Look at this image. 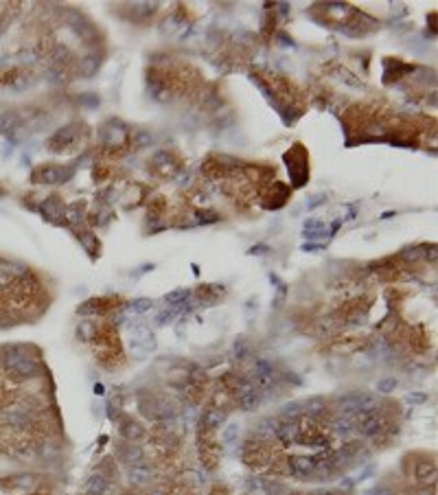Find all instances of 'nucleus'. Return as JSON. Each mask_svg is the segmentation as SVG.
Here are the masks:
<instances>
[{
  "instance_id": "a211bd4d",
  "label": "nucleus",
  "mask_w": 438,
  "mask_h": 495,
  "mask_svg": "<svg viewBox=\"0 0 438 495\" xmlns=\"http://www.w3.org/2000/svg\"><path fill=\"white\" fill-rule=\"evenodd\" d=\"M149 478H151V471L147 467H132V471H129V480L134 484H145L149 482Z\"/></svg>"
},
{
  "instance_id": "20e7f679",
  "label": "nucleus",
  "mask_w": 438,
  "mask_h": 495,
  "mask_svg": "<svg viewBox=\"0 0 438 495\" xmlns=\"http://www.w3.org/2000/svg\"><path fill=\"white\" fill-rule=\"evenodd\" d=\"M292 473L298 478H307L315 471V458L313 456H293L292 458Z\"/></svg>"
},
{
  "instance_id": "7ed1b4c3",
  "label": "nucleus",
  "mask_w": 438,
  "mask_h": 495,
  "mask_svg": "<svg viewBox=\"0 0 438 495\" xmlns=\"http://www.w3.org/2000/svg\"><path fill=\"white\" fill-rule=\"evenodd\" d=\"M73 175V169H62V167H44L40 171V182L44 184H57V182H66Z\"/></svg>"
},
{
  "instance_id": "72a5a7b5",
  "label": "nucleus",
  "mask_w": 438,
  "mask_h": 495,
  "mask_svg": "<svg viewBox=\"0 0 438 495\" xmlns=\"http://www.w3.org/2000/svg\"><path fill=\"white\" fill-rule=\"evenodd\" d=\"M322 202H324V197H322V195H315L313 199H309V202H307V208H315V206H318V204H322Z\"/></svg>"
},
{
  "instance_id": "7c9ffc66",
  "label": "nucleus",
  "mask_w": 438,
  "mask_h": 495,
  "mask_svg": "<svg viewBox=\"0 0 438 495\" xmlns=\"http://www.w3.org/2000/svg\"><path fill=\"white\" fill-rule=\"evenodd\" d=\"M234 355L241 360V357H246V340H237V344H234Z\"/></svg>"
},
{
  "instance_id": "c85d7f7f",
  "label": "nucleus",
  "mask_w": 438,
  "mask_h": 495,
  "mask_svg": "<svg viewBox=\"0 0 438 495\" xmlns=\"http://www.w3.org/2000/svg\"><path fill=\"white\" fill-rule=\"evenodd\" d=\"M79 103H83V106H88V108H97L99 97L97 94H83V97H79Z\"/></svg>"
},
{
  "instance_id": "cd10ccee",
  "label": "nucleus",
  "mask_w": 438,
  "mask_h": 495,
  "mask_svg": "<svg viewBox=\"0 0 438 495\" xmlns=\"http://www.w3.org/2000/svg\"><path fill=\"white\" fill-rule=\"evenodd\" d=\"M175 313H178V309H169V311H162V313H158V318H156V322L158 324H165V322H171L175 318Z\"/></svg>"
},
{
  "instance_id": "c756f323",
  "label": "nucleus",
  "mask_w": 438,
  "mask_h": 495,
  "mask_svg": "<svg viewBox=\"0 0 438 495\" xmlns=\"http://www.w3.org/2000/svg\"><path fill=\"white\" fill-rule=\"evenodd\" d=\"M403 257L408 258V261H417V258L423 257V252L418 248H408V250H403Z\"/></svg>"
},
{
  "instance_id": "393cba45",
  "label": "nucleus",
  "mask_w": 438,
  "mask_h": 495,
  "mask_svg": "<svg viewBox=\"0 0 438 495\" xmlns=\"http://www.w3.org/2000/svg\"><path fill=\"white\" fill-rule=\"evenodd\" d=\"M395 388H396V379H392V377H386V379H381L377 384V390H379V392H383V394L392 392Z\"/></svg>"
},
{
  "instance_id": "4c0bfd02",
  "label": "nucleus",
  "mask_w": 438,
  "mask_h": 495,
  "mask_svg": "<svg viewBox=\"0 0 438 495\" xmlns=\"http://www.w3.org/2000/svg\"><path fill=\"white\" fill-rule=\"evenodd\" d=\"M320 246L318 243H305V250H309V252H313V250H318Z\"/></svg>"
},
{
  "instance_id": "f257e3e1",
  "label": "nucleus",
  "mask_w": 438,
  "mask_h": 495,
  "mask_svg": "<svg viewBox=\"0 0 438 495\" xmlns=\"http://www.w3.org/2000/svg\"><path fill=\"white\" fill-rule=\"evenodd\" d=\"M4 364H7V370L11 372L13 377H22V379H29V377H38L40 375V366L33 357L26 353L24 346H13L7 351L4 355Z\"/></svg>"
},
{
  "instance_id": "2eb2a0df",
  "label": "nucleus",
  "mask_w": 438,
  "mask_h": 495,
  "mask_svg": "<svg viewBox=\"0 0 438 495\" xmlns=\"http://www.w3.org/2000/svg\"><path fill=\"white\" fill-rule=\"evenodd\" d=\"M16 127H18L16 112H4V114L0 116V131H2V134H9V131H13Z\"/></svg>"
},
{
  "instance_id": "4be33fe9",
  "label": "nucleus",
  "mask_w": 438,
  "mask_h": 495,
  "mask_svg": "<svg viewBox=\"0 0 438 495\" xmlns=\"http://www.w3.org/2000/svg\"><path fill=\"white\" fill-rule=\"evenodd\" d=\"M226 421V414L221 410H210L209 414H206V419H204V423L209 425V428H217V425H221Z\"/></svg>"
},
{
  "instance_id": "f8f14e48",
  "label": "nucleus",
  "mask_w": 438,
  "mask_h": 495,
  "mask_svg": "<svg viewBox=\"0 0 438 495\" xmlns=\"http://www.w3.org/2000/svg\"><path fill=\"white\" fill-rule=\"evenodd\" d=\"M97 68H99V57L97 55H85L83 60L79 62V70H81V75L83 77H92L94 72H97Z\"/></svg>"
},
{
  "instance_id": "6ab92c4d",
  "label": "nucleus",
  "mask_w": 438,
  "mask_h": 495,
  "mask_svg": "<svg viewBox=\"0 0 438 495\" xmlns=\"http://www.w3.org/2000/svg\"><path fill=\"white\" fill-rule=\"evenodd\" d=\"M85 491L92 493V495H101L105 491V480H103L101 475H92V478L88 480V484H85Z\"/></svg>"
},
{
  "instance_id": "412c9836",
  "label": "nucleus",
  "mask_w": 438,
  "mask_h": 495,
  "mask_svg": "<svg viewBox=\"0 0 438 495\" xmlns=\"http://www.w3.org/2000/svg\"><path fill=\"white\" fill-rule=\"evenodd\" d=\"M188 298V289H173V292H169L165 296V302H169V305H180V302H184Z\"/></svg>"
},
{
  "instance_id": "39448f33",
  "label": "nucleus",
  "mask_w": 438,
  "mask_h": 495,
  "mask_svg": "<svg viewBox=\"0 0 438 495\" xmlns=\"http://www.w3.org/2000/svg\"><path fill=\"white\" fill-rule=\"evenodd\" d=\"M254 381L259 388H270L274 384V372H272V364L265 360H259L254 364Z\"/></svg>"
},
{
  "instance_id": "6e6552de",
  "label": "nucleus",
  "mask_w": 438,
  "mask_h": 495,
  "mask_svg": "<svg viewBox=\"0 0 438 495\" xmlns=\"http://www.w3.org/2000/svg\"><path fill=\"white\" fill-rule=\"evenodd\" d=\"M298 425L293 421H285V423H278L276 425V436L283 440V443H293L298 438Z\"/></svg>"
},
{
  "instance_id": "9d476101",
  "label": "nucleus",
  "mask_w": 438,
  "mask_h": 495,
  "mask_svg": "<svg viewBox=\"0 0 438 495\" xmlns=\"http://www.w3.org/2000/svg\"><path fill=\"white\" fill-rule=\"evenodd\" d=\"M337 406H340V412L342 414H357V392H351L346 394V397H342L340 401H337Z\"/></svg>"
},
{
  "instance_id": "473e14b6",
  "label": "nucleus",
  "mask_w": 438,
  "mask_h": 495,
  "mask_svg": "<svg viewBox=\"0 0 438 495\" xmlns=\"http://www.w3.org/2000/svg\"><path fill=\"white\" fill-rule=\"evenodd\" d=\"M268 246L265 243H259V246H252V250H250V254H256V257H263V254H268Z\"/></svg>"
},
{
  "instance_id": "dca6fc26",
  "label": "nucleus",
  "mask_w": 438,
  "mask_h": 495,
  "mask_svg": "<svg viewBox=\"0 0 438 495\" xmlns=\"http://www.w3.org/2000/svg\"><path fill=\"white\" fill-rule=\"evenodd\" d=\"M434 475H436V469H434V465H432L430 460H421L417 465V478L418 480H434Z\"/></svg>"
},
{
  "instance_id": "423d86ee",
  "label": "nucleus",
  "mask_w": 438,
  "mask_h": 495,
  "mask_svg": "<svg viewBox=\"0 0 438 495\" xmlns=\"http://www.w3.org/2000/svg\"><path fill=\"white\" fill-rule=\"evenodd\" d=\"M119 458H121V460H125V462H129V465L134 462V467H141V462H143V452L136 447V445L127 443V445H123V447L119 449Z\"/></svg>"
},
{
  "instance_id": "2f4dec72",
  "label": "nucleus",
  "mask_w": 438,
  "mask_h": 495,
  "mask_svg": "<svg viewBox=\"0 0 438 495\" xmlns=\"http://www.w3.org/2000/svg\"><path fill=\"white\" fill-rule=\"evenodd\" d=\"M237 434H239V428H237V425H230V428L224 432V440H226V443H230V440H232Z\"/></svg>"
},
{
  "instance_id": "ddd939ff",
  "label": "nucleus",
  "mask_w": 438,
  "mask_h": 495,
  "mask_svg": "<svg viewBox=\"0 0 438 495\" xmlns=\"http://www.w3.org/2000/svg\"><path fill=\"white\" fill-rule=\"evenodd\" d=\"M75 136H77V127H75V125H68V127H62V129L57 131L55 136H53L51 143L68 145V143H73V140H75Z\"/></svg>"
},
{
  "instance_id": "e433bc0d",
  "label": "nucleus",
  "mask_w": 438,
  "mask_h": 495,
  "mask_svg": "<svg viewBox=\"0 0 438 495\" xmlns=\"http://www.w3.org/2000/svg\"><path fill=\"white\" fill-rule=\"evenodd\" d=\"M285 377H287V381H292V384H296V386H300V384H302V379H300L298 375H293V372H287Z\"/></svg>"
},
{
  "instance_id": "58836bf2",
  "label": "nucleus",
  "mask_w": 438,
  "mask_h": 495,
  "mask_svg": "<svg viewBox=\"0 0 438 495\" xmlns=\"http://www.w3.org/2000/svg\"><path fill=\"white\" fill-rule=\"evenodd\" d=\"M421 495H432V493H430V491H423V493H421Z\"/></svg>"
},
{
  "instance_id": "a878e982",
  "label": "nucleus",
  "mask_w": 438,
  "mask_h": 495,
  "mask_svg": "<svg viewBox=\"0 0 438 495\" xmlns=\"http://www.w3.org/2000/svg\"><path fill=\"white\" fill-rule=\"evenodd\" d=\"M405 401L412 403V406H418V403H425L427 401V394H423V392H410V394H405Z\"/></svg>"
},
{
  "instance_id": "f03ea898",
  "label": "nucleus",
  "mask_w": 438,
  "mask_h": 495,
  "mask_svg": "<svg viewBox=\"0 0 438 495\" xmlns=\"http://www.w3.org/2000/svg\"><path fill=\"white\" fill-rule=\"evenodd\" d=\"M353 428L364 436H373V434L379 432V428H381V419H379L377 414H373V412H357Z\"/></svg>"
},
{
  "instance_id": "0eeeda50",
  "label": "nucleus",
  "mask_w": 438,
  "mask_h": 495,
  "mask_svg": "<svg viewBox=\"0 0 438 495\" xmlns=\"http://www.w3.org/2000/svg\"><path fill=\"white\" fill-rule=\"evenodd\" d=\"M239 401H241L243 410H256V408H259V403H261V397H259V392H256L252 386H243Z\"/></svg>"
},
{
  "instance_id": "c9c22d12",
  "label": "nucleus",
  "mask_w": 438,
  "mask_h": 495,
  "mask_svg": "<svg viewBox=\"0 0 438 495\" xmlns=\"http://www.w3.org/2000/svg\"><path fill=\"white\" fill-rule=\"evenodd\" d=\"M66 55H68V51H66V48H57V51H55V55H53V60H55V62H60V60H66Z\"/></svg>"
},
{
  "instance_id": "1a4fd4ad",
  "label": "nucleus",
  "mask_w": 438,
  "mask_h": 495,
  "mask_svg": "<svg viewBox=\"0 0 438 495\" xmlns=\"http://www.w3.org/2000/svg\"><path fill=\"white\" fill-rule=\"evenodd\" d=\"M377 394L373 392H357V412H373L377 408Z\"/></svg>"
},
{
  "instance_id": "9b49d317",
  "label": "nucleus",
  "mask_w": 438,
  "mask_h": 495,
  "mask_svg": "<svg viewBox=\"0 0 438 495\" xmlns=\"http://www.w3.org/2000/svg\"><path fill=\"white\" fill-rule=\"evenodd\" d=\"M302 406H305L302 408V412H307V416H318V414H322L324 412V399L311 397V399H307Z\"/></svg>"
},
{
  "instance_id": "aec40b11",
  "label": "nucleus",
  "mask_w": 438,
  "mask_h": 495,
  "mask_svg": "<svg viewBox=\"0 0 438 495\" xmlns=\"http://www.w3.org/2000/svg\"><path fill=\"white\" fill-rule=\"evenodd\" d=\"M121 434H123V438H127V440H136V438H141L143 436V428L141 425H136V423H129V425H123L121 428Z\"/></svg>"
},
{
  "instance_id": "5701e85b",
  "label": "nucleus",
  "mask_w": 438,
  "mask_h": 495,
  "mask_svg": "<svg viewBox=\"0 0 438 495\" xmlns=\"http://www.w3.org/2000/svg\"><path fill=\"white\" fill-rule=\"evenodd\" d=\"M127 309L132 313H145V311L151 309V301H149V298H138V301L129 302Z\"/></svg>"
},
{
  "instance_id": "b1692460",
  "label": "nucleus",
  "mask_w": 438,
  "mask_h": 495,
  "mask_svg": "<svg viewBox=\"0 0 438 495\" xmlns=\"http://www.w3.org/2000/svg\"><path fill=\"white\" fill-rule=\"evenodd\" d=\"M298 414H302V403L292 401V403H285V406H283V416L293 419V416H298Z\"/></svg>"
},
{
  "instance_id": "bb28decb",
  "label": "nucleus",
  "mask_w": 438,
  "mask_h": 495,
  "mask_svg": "<svg viewBox=\"0 0 438 495\" xmlns=\"http://www.w3.org/2000/svg\"><path fill=\"white\" fill-rule=\"evenodd\" d=\"M92 331H94L92 329V322H81L79 329H77V333H79L83 340H90V338H92Z\"/></svg>"
},
{
  "instance_id": "f704fd0d",
  "label": "nucleus",
  "mask_w": 438,
  "mask_h": 495,
  "mask_svg": "<svg viewBox=\"0 0 438 495\" xmlns=\"http://www.w3.org/2000/svg\"><path fill=\"white\" fill-rule=\"evenodd\" d=\"M9 280H11V276L7 274V272L0 267V287H4V285H9Z\"/></svg>"
},
{
  "instance_id": "4468645a",
  "label": "nucleus",
  "mask_w": 438,
  "mask_h": 495,
  "mask_svg": "<svg viewBox=\"0 0 438 495\" xmlns=\"http://www.w3.org/2000/svg\"><path fill=\"white\" fill-rule=\"evenodd\" d=\"M333 430H335L340 436H349L351 432H353V421H351V416L349 414H344L342 419H335L333 421Z\"/></svg>"
},
{
  "instance_id": "f3484780",
  "label": "nucleus",
  "mask_w": 438,
  "mask_h": 495,
  "mask_svg": "<svg viewBox=\"0 0 438 495\" xmlns=\"http://www.w3.org/2000/svg\"><path fill=\"white\" fill-rule=\"evenodd\" d=\"M276 425L278 423L274 419H263L256 428V434L263 436V438H272V436H276Z\"/></svg>"
}]
</instances>
